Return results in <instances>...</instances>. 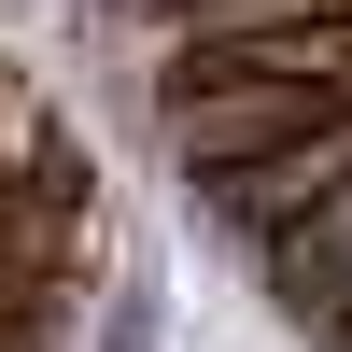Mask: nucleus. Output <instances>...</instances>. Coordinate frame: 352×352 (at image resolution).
Returning <instances> with one entry per match:
<instances>
[{
    "label": "nucleus",
    "instance_id": "f257e3e1",
    "mask_svg": "<svg viewBox=\"0 0 352 352\" xmlns=\"http://www.w3.org/2000/svg\"><path fill=\"white\" fill-rule=\"evenodd\" d=\"M352 99H324V85H296V71H240V56H197L184 43V85H169V113H155V141H169V169L184 184H254V169H282L310 127H338Z\"/></svg>",
    "mask_w": 352,
    "mask_h": 352
},
{
    "label": "nucleus",
    "instance_id": "f03ea898",
    "mask_svg": "<svg viewBox=\"0 0 352 352\" xmlns=\"http://www.w3.org/2000/svg\"><path fill=\"white\" fill-rule=\"evenodd\" d=\"M268 282H282V310H296L310 338L352 352V197H338L324 226H296V240H268Z\"/></svg>",
    "mask_w": 352,
    "mask_h": 352
}]
</instances>
